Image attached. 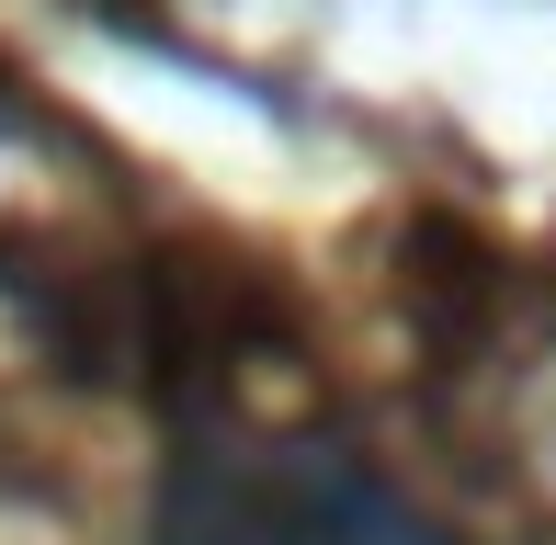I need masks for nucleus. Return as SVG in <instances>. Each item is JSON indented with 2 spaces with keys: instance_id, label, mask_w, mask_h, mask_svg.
Listing matches in <instances>:
<instances>
[{
  "instance_id": "f257e3e1",
  "label": "nucleus",
  "mask_w": 556,
  "mask_h": 545,
  "mask_svg": "<svg viewBox=\"0 0 556 545\" xmlns=\"http://www.w3.org/2000/svg\"><path fill=\"white\" fill-rule=\"evenodd\" d=\"M160 545H443V534L341 455L239 443V455H182Z\"/></svg>"
}]
</instances>
